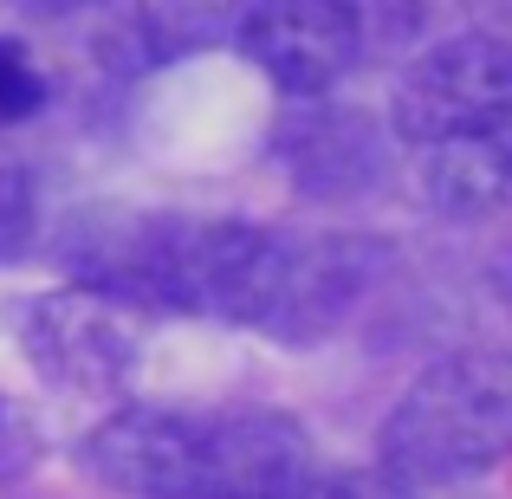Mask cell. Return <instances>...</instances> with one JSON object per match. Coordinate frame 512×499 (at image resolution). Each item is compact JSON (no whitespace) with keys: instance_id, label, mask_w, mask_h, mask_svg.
<instances>
[{"instance_id":"cell-10","label":"cell","mask_w":512,"mask_h":499,"mask_svg":"<svg viewBox=\"0 0 512 499\" xmlns=\"http://www.w3.org/2000/svg\"><path fill=\"white\" fill-rule=\"evenodd\" d=\"M26 234H33V182L20 169H0V260H13Z\"/></svg>"},{"instance_id":"cell-2","label":"cell","mask_w":512,"mask_h":499,"mask_svg":"<svg viewBox=\"0 0 512 499\" xmlns=\"http://www.w3.org/2000/svg\"><path fill=\"white\" fill-rule=\"evenodd\" d=\"M396 137L415 150L512 130V46L493 33H454L415 52L396 78Z\"/></svg>"},{"instance_id":"cell-9","label":"cell","mask_w":512,"mask_h":499,"mask_svg":"<svg viewBox=\"0 0 512 499\" xmlns=\"http://www.w3.org/2000/svg\"><path fill=\"white\" fill-rule=\"evenodd\" d=\"M39 98H46V85H39V72L26 65V52L0 39V124H13V117H33Z\"/></svg>"},{"instance_id":"cell-11","label":"cell","mask_w":512,"mask_h":499,"mask_svg":"<svg viewBox=\"0 0 512 499\" xmlns=\"http://www.w3.org/2000/svg\"><path fill=\"white\" fill-rule=\"evenodd\" d=\"M20 7H33V13H72V7H85V0H20Z\"/></svg>"},{"instance_id":"cell-3","label":"cell","mask_w":512,"mask_h":499,"mask_svg":"<svg viewBox=\"0 0 512 499\" xmlns=\"http://www.w3.org/2000/svg\"><path fill=\"white\" fill-rule=\"evenodd\" d=\"M234 39L286 98H318L357 72L370 20L363 0H240Z\"/></svg>"},{"instance_id":"cell-7","label":"cell","mask_w":512,"mask_h":499,"mask_svg":"<svg viewBox=\"0 0 512 499\" xmlns=\"http://www.w3.org/2000/svg\"><path fill=\"white\" fill-rule=\"evenodd\" d=\"M428 195L441 214H487L512 195V130L428 150Z\"/></svg>"},{"instance_id":"cell-1","label":"cell","mask_w":512,"mask_h":499,"mask_svg":"<svg viewBox=\"0 0 512 499\" xmlns=\"http://www.w3.org/2000/svg\"><path fill=\"white\" fill-rule=\"evenodd\" d=\"M512 454V357L454 350L435 357L383 422V467L396 480L448 487L480 480Z\"/></svg>"},{"instance_id":"cell-6","label":"cell","mask_w":512,"mask_h":499,"mask_svg":"<svg viewBox=\"0 0 512 499\" xmlns=\"http://www.w3.org/2000/svg\"><path fill=\"white\" fill-rule=\"evenodd\" d=\"M312 474V435L292 415L247 409L227 422H208L201 499H305Z\"/></svg>"},{"instance_id":"cell-4","label":"cell","mask_w":512,"mask_h":499,"mask_svg":"<svg viewBox=\"0 0 512 499\" xmlns=\"http://www.w3.org/2000/svg\"><path fill=\"white\" fill-rule=\"evenodd\" d=\"M208 422L175 409H124L85 435V474L124 499H201Z\"/></svg>"},{"instance_id":"cell-8","label":"cell","mask_w":512,"mask_h":499,"mask_svg":"<svg viewBox=\"0 0 512 499\" xmlns=\"http://www.w3.org/2000/svg\"><path fill=\"white\" fill-rule=\"evenodd\" d=\"M305 499H409V480L389 467H344V474H312Z\"/></svg>"},{"instance_id":"cell-5","label":"cell","mask_w":512,"mask_h":499,"mask_svg":"<svg viewBox=\"0 0 512 499\" xmlns=\"http://www.w3.org/2000/svg\"><path fill=\"white\" fill-rule=\"evenodd\" d=\"M20 344L33 357L39 376H52L59 389H117L130 376L137 337L111 312L104 292H46L26 299L20 312Z\"/></svg>"}]
</instances>
